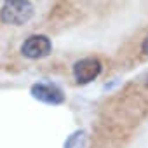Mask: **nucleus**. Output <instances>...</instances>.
Returning a JSON list of instances; mask_svg holds the SVG:
<instances>
[{
    "instance_id": "nucleus-1",
    "label": "nucleus",
    "mask_w": 148,
    "mask_h": 148,
    "mask_svg": "<svg viewBox=\"0 0 148 148\" xmlns=\"http://www.w3.org/2000/svg\"><path fill=\"white\" fill-rule=\"evenodd\" d=\"M33 12L35 7L30 0H5L0 11V19L7 25L21 26L33 18Z\"/></svg>"
},
{
    "instance_id": "nucleus-2",
    "label": "nucleus",
    "mask_w": 148,
    "mask_h": 148,
    "mask_svg": "<svg viewBox=\"0 0 148 148\" xmlns=\"http://www.w3.org/2000/svg\"><path fill=\"white\" fill-rule=\"evenodd\" d=\"M51 49L52 44L45 35H30L21 45V54L30 59H40L49 56Z\"/></svg>"
},
{
    "instance_id": "nucleus-3",
    "label": "nucleus",
    "mask_w": 148,
    "mask_h": 148,
    "mask_svg": "<svg viewBox=\"0 0 148 148\" xmlns=\"http://www.w3.org/2000/svg\"><path fill=\"white\" fill-rule=\"evenodd\" d=\"M101 73V63L96 58H84L73 64V77L79 84H89Z\"/></svg>"
},
{
    "instance_id": "nucleus-4",
    "label": "nucleus",
    "mask_w": 148,
    "mask_h": 148,
    "mask_svg": "<svg viewBox=\"0 0 148 148\" xmlns=\"http://www.w3.org/2000/svg\"><path fill=\"white\" fill-rule=\"evenodd\" d=\"M32 96L42 103H47V105H59L64 101L63 91L59 87H56L52 84H45V82L32 86Z\"/></svg>"
},
{
    "instance_id": "nucleus-5",
    "label": "nucleus",
    "mask_w": 148,
    "mask_h": 148,
    "mask_svg": "<svg viewBox=\"0 0 148 148\" xmlns=\"http://www.w3.org/2000/svg\"><path fill=\"white\" fill-rule=\"evenodd\" d=\"M86 145H87V134L84 131H77L66 139L64 148H86Z\"/></svg>"
},
{
    "instance_id": "nucleus-6",
    "label": "nucleus",
    "mask_w": 148,
    "mask_h": 148,
    "mask_svg": "<svg viewBox=\"0 0 148 148\" xmlns=\"http://www.w3.org/2000/svg\"><path fill=\"white\" fill-rule=\"evenodd\" d=\"M141 49H143V52H145V54L148 56V37H146V38L143 40V45H141Z\"/></svg>"
}]
</instances>
